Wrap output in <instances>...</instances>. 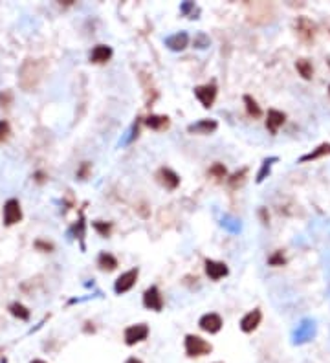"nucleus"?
I'll list each match as a JSON object with an SVG mask.
<instances>
[{"mask_svg":"<svg viewBox=\"0 0 330 363\" xmlns=\"http://www.w3.org/2000/svg\"><path fill=\"white\" fill-rule=\"evenodd\" d=\"M42 70H44V65L40 61H32V59L26 61L20 68V86L24 90L35 88L42 77Z\"/></svg>","mask_w":330,"mask_h":363,"instance_id":"obj_1","label":"nucleus"},{"mask_svg":"<svg viewBox=\"0 0 330 363\" xmlns=\"http://www.w3.org/2000/svg\"><path fill=\"white\" fill-rule=\"evenodd\" d=\"M211 345L207 343L206 339H202L200 336H193V334H189L185 337V352H187V356L191 358H198V356H206L211 352Z\"/></svg>","mask_w":330,"mask_h":363,"instance_id":"obj_2","label":"nucleus"},{"mask_svg":"<svg viewBox=\"0 0 330 363\" xmlns=\"http://www.w3.org/2000/svg\"><path fill=\"white\" fill-rule=\"evenodd\" d=\"M147 336H149V327L147 325H132V327H129L127 330H125V343L127 345H136L140 343V341H143V339H147Z\"/></svg>","mask_w":330,"mask_h":363,"instance_id":"obj_3","label":"nucleus"},{"mask_svg":"<svg viewBox=\"0 0 330 363\" xmlns=\"http://www.w3.org/2000/svg\"><path fill=\"white\" fill-rule=\"evenodd\" d=\"M138 268H132V270H129V272L121 273L119 277H117L116 285H114V290H116L117 293H125L129 292L132 286L136 285V279H138Z\"/></svg>","mask_w":330,"mask_h":363,"instance_id":"obj_4","label":"nucleus"},{"mask_svg":"<svg viewBox=\"0 0 330 363\" xmlns=\"http://www.w3.org/2000/svg\"><path fill=\"white\" fill-rule=\"evenodd\" d=\"M194 96H196V99L202 103L204 109H209V107L215 103V98H217V86H215V84L196 86V88H194Z\"/></svg>","mask_w":330,"mask_h":363,"instance_id":"obj_5","label":"nucleus"},{"mask_svg":"<svg viewBox=\"0 0 330 363\" xmlns=\"http://www.w3.org/2000/svg\"><path fill=\"white\" fill-rule=\"evenodd\" d=\"M22 218V211H20V204L19 200H11L6 202V206H4V224L6 226H13L17 222H20Z\"/></svg>","mask_w":330,"mask_h":363,"instance_id":"obj_6","label":"nucleus"},{"mask_svg":"<svg viewBox=\"0 0 330 363\" xmlns=\"http://www.w3.org/2000/svg\"><path fill=\"white\" fill-rule=\"evenodd\" d=\"M143 305L154 312H160L163 308V299L160 295V290L156 286H150L149 290H145V293H143Z\"/></svg>","mask_w":330,"mask_h":363,"instance_id":"obj_7","label":"nucleus"},{"mask_svg":"<svg viewBox=\"0 0 330 363\" xmlns=\"http://www.w3.org/2000/svg\"><path fill=\"white\" fill-rule=\"evenodd\" d=\"M295 30H297L299 37L303 40H312L316 37V24L306 17H299L295 20Z\"/></svg>","mask_w":330,"mask_h":363,"instance_id":"obj_8","label":"nucleus"},{"mask_svg":"<svg viewBox=\"0 0 330 363\" xmlns=\"http://www.w3.org/2000/svg\"><path fill=\"white\" fill-rule=\"evenodd\" d=\"M200 328L204 332H209V334H217L222 328V318L219 314H206L200 319Z\"/></svg>","mask_w":330,"mask_h":363,"instance_id":"obj_9","label":"nucleus"},{"mask_svg":"<svg viewBox=\"0 0 330 363\" xmlns=\"http://www.w3.org/2000/svg\"><path fill=\"white\" fill-rule=\"evenodd\" d=\"M260 319H262V314H260V310H252L248 312L246 316L242 318V321H240V328H242V332H253L257 327L260 325Z\"/></svg>","mask_w":330,"mask_h":363,"instance_id":"obj_10","label":"nucleus"},{"mask_svg":"<svg viewBox=\"0 0 330 363\" xmlns=\"http://www.w3.org/2000/svg\"><path fill=\"white\" fill-rule=\"evenodd\" d=\"M206 272L207 275L211 277L213 281H219L222 277L227 275V266L224 262H219V260H206Z\"/></svg>","mask_w":330,"mask_h":363,"instance_id":"obj_11","label":"nucleus"},{"mask_svg":"<svg viewBox=\"0 0 330 363\" xmlns=\"http://www.w3.org/2000/svg\"><path fill=\"white\" fill-rule=\"evenodd\" d=\"M217 127H219V125H217L215 119H200L198 123L189 125L187 130L191 134H211V132L217 130Z\"/></svg>","mask_w":330,"mask_h":363,"instance_id":"obj_12","label":"nucleus"},{"mask_svg":"<svg viewBox=\"0 0 330 363\" xmlns=\"http://www.w3.org/2000/svg\"><path fill=\"white\" fill-rule=\"evenodd\" d=\"M158 180H160V183L165 185L167 189H175V187H178V183H180V178H178V175H176L175 171L165 169V167L158 171Z\"/></svg>","mask_w":330,"mask_h":363,"instance_id":"obj_13","label":"nucleus"},{"mask_svg":"<svg viewBox=\"0 0 330 363\" xmlns=\"http://www.w3.org/2000/svg\"><path fill=\"white\" fill-rule=\"evenodd\" d=\"M110 57H112V48H110V46H105V44L96 46L90 53V61L94 65H103V63L110 61Z\"/></svg>","mask_w":330,"mask_h":363,"instance_id":"obj_14","label":"nucleus"},{"mask_svg":"<svg viewBox=\"0 0 330 363\" xmlns=\"http://www.w3.org/2000/svg\"><path fill=\"white\" fill-rule=\"evenodd\" d=\"M286 121V116L279 110H270L268 112V119H266V129L270 130L272 134H277L279 127H283V123Z\"/></svg>","mask_w":330,"mask_h":363,"instance_id":"obj_15","label":"nucleus"},{"mask_svg":"<svg viewBox=\"0 0 330 363\" xmlns=\"http://www.w3.org/2000/svg\"><path fill=\"white\" fill-rule=\"evenodd\" d=\"M189 42V35L185 32H180V33H175V35H171L165 39V46H169L171 50H175V52H180L183 50Z\"/></svg>","mask_w":330,"mask_h":363,"instance_id":"obj_16","label":"nucleus"},{"mask_svg":"<svg viewBox=\"0 0 330 363\" xmlns=\"http://www.w3.org/2000/svg\"><path fill=\"white\" fill-rule=\"evenodd\" d=\"M330 154V143H323V145H319L316 150H312L308 154H304L299 162H310V160H317V158H321V156H327Z\"/></svg>","mask_w":330,"mask_h":363,"instance_id":"obj_17","label":"nucleus"},{"mask_svg":"<svg viewBox=\"0 0 330 363\" xmlns=\"http://www.w3.org/2000/svg\"><path fill=\"white\" fill-rule=\"evenodd\" d=\"M295 68H297V72L303 75V79L314 77V68H312V63L308 59H299L297 63H295Z\"/></svg>","mask_w":330,"mask_h":363,"instance_id":"obj_18","label":"nucleus"},{"mask_svg":"<svg viewBox=\"0 0 330 363\" xmlns=\"http://www.w3.org/2000/svg\"><path fill=\"white\" fill-rule=\"evenodd\" d=\"M97 262H99V268H101V270H107V272H112V270L117 266L116 257H112L110 253H101L99 259H97Z\"/></svg>","mask_w":330,"mask_h":363,"instance_id":"obj_19","label":"nucleus"},{"mask_svg":"<svg viewBox=\"0 0 330 363\" xmlns=\"http://www.w3.org/2000/svg\"><path fill=\"white\" fill-rule=\"evenodd\" d=\"M145 123H147V127H150V129L160 130V129H165L169 125V117L167 116H149L145 119Z\"/></svg>","mask_w":330,"mask_h":363,"instance_id":"obj_20","label":"nucleus"},{"mask_svg":"<svg viewBox=\"0 0 330 363\" xmlns=\"http://www.w3.org/2000/svg\"><path fill=\"white\" fill-rule=\"evenodd\" d=\"M244 103H246V109H248V114L253 117H260L262 110H260V107L257 105V101L252 98V96H244Z\"/></svg>","mask_w":330,"mask_h":363,"instance_id":"obj_21","label":"nucleus"},{"mask_svg":"<svg viewBox=\"0 0 330 363\" xmlns=\"http://www.w3.org/2000/svg\"><path fill=\"white\" fill-rule=\"evenodd\" d=\"M9 312L13 314L15 318H19V319H30V310H28L26 306H22L20 303H13V305L9 306Z\"/></svg>","mask_w":330,"mask_h":363,"instance_id":"obj_22","label":"nucleus"},{"mask_svg":"<svg viewBox=\"0 0 330 363\" xmlns=\"http://www.w3.org/2000/svg\"><path fill=\"white\" fill-rule=\"evenodd\" d=\"M277 158H270V160H264V163H262V169H260V173L257 175V182H262L264 180V176L270 173V167H272V163L275 162Z\"/></svg>","mask_w":330,"mask_h":363,"instance_id":"obj_23","label":"nucleus"},{"mask_svg":"<svg viewBox=\"0 0 330 363\" xmlns=\"http://www.w3.org/2000/svg\"><path fill=\"white\" fill-rule=\"evenodd\" d=\"M209 175H213L215 178H224L226 176V167L222 163H215L213 167L209 169Z\"/></svg>","mask_w":330,"mask_h":363,"instance_id":"obj_24","label":"nucleus"},{"mask_svg":"<svg viewBox=\"0 0 330 363\" xmlns=\"http://www.w3.org/2000/svg\"><path fill=\"white\" fill-rule=\"evenodd\" d=\"M244 176H246V169H242V171H240V173H237V175H233V178H231V180H229V185H231V187H237V183H242V182H244Z\"/></svg>","mask_w":330,"mask_h":363,"instance_id":"obj_25","label":"nucleus"},{"mask_svg":"<svg viewBox=\"0 0 330 363\" xmlns=\"http://www.w3.org/2000/svg\"><path fill=\"white\" fill-rule=\"evenodd\" d=\"M9 136V123L7 121H0V142L7 140Z\"/></svg>","mask_w":330,"mask_h":363,"instance_id":"obj_26","label":"nucleus"},{"mask_svg":"<svg viewBox=\"0 0 330 363\" xmlns=\"http://www.w3.org/2000/svg\"><path fill=\"white\" fill-rule=\"evenodd\" d=\"M270 264L272 266H283L285 264V257H283V252H277L273 257H270Z\"/></svg>","mask_w":330,"mask_h":363,"instance_id":"obj_27","label":"nucleus"},{"mask_svg":"<svg viewBox=\"0 0 330 363\" xmlns=\"http://www.w3.org/2000/svg\"><path fill=\"white\" fill-rule=\"evenodd\" d=\"M94 226H96V229H99V231H101V233H103V235H107V233H109V231H110V226H109V224H107V226H101L99 222H96Z\"/></svg>","mask_w":330,"mask_h":363,"instance_id":"obj_28","label":"nucleus"},{"mask_svg":"<svg viewBox=\"0 0 330 363\" xmlns=\"http://www.w3.org/2000/svg\"><path fill=\"white\" fill-rule=\"evenodd\" d=\"M125 363H143V362H142V360H138V358H129V360H127Z\"/></svg>","mask_w":330,"mask_h":363,"instance_id":"obj_29","label":"nucleus"},{"mask_svg":"<svg viewBox=\"0 0 330 363\" xmlns=\"http://www.w3.org/2000/svg\"><path fill=\"white\" fill-rule=\"evenodd\" d=\"M32 363H46V362H42V360H33Z\"/></svg>","mask_w":330,"mask_h":363,"instance_id":"obj_30","label":"nucleus"},{"mask_svg":"<svg viewBox=\"0 0 330 363\" xmlns=\"http://www.w3.org/2000/svg\"><path fill=\"white\" fill-rule=\"evenodd\" d=\"M329 92H330V86H329Z\"/></svg>","mask_w":330,"mask_h":363,"instance_id":"obj_31","label":"nucleus"},{"mask_svg":"<svg viewBox=\"0 0 330 363\" xmlns=\"http://www.w3.org/2000/svg\"><path fill=\"white\" fill-rule=\"evenodd\" d=\"M217 363H220V362H217Z\"/></svg>","mask_w":330,"mask_h":363,"instance_id":"obj_32","label":"nucleus"}]
</instances>
